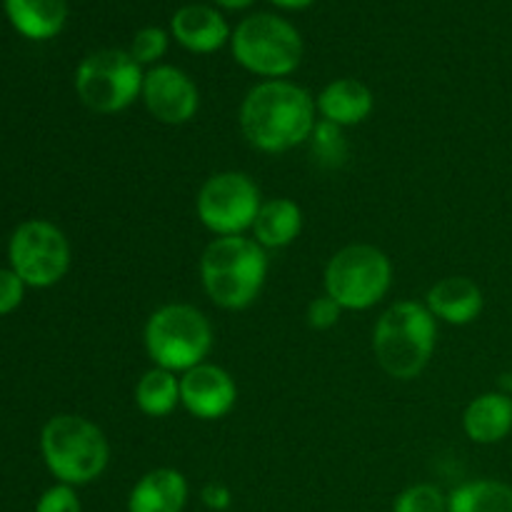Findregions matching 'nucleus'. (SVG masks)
Returning <instances> with one entry per match:
<instances>
[{
  "mask_svg": "<svg viewBox=\"0 0 512 512\" xmlns=\"http://www.w3.org/2000/svg\"><path fill=\"white\" fill-rule=\"evenodd\" d=\"M238 125L250 148L288 153L310 140L318 125V105L310 90L293 80H260L240 103Z\"/></svg>",
  "mask_w": 512,
  "mask_h": 512,
  "instance_id": "obj_1",
  "label": "nucleus"
},
{
  "mask_svg": "<svg viewBox=\"0 0 512 512\" xmlns=\"http://www.w3.org/2000/svg\"><path fill=\"white\" fill-rule=\"evenodd\" d=\"M438 343V320L418 300H398L378 318L373 355L380 370L395 380H413L428 368Z\"/></svg>",
  "mask_w": 512,
  "mask_h": 512,
  "instance_id": "obj_2",
  "label": "nucleus"
},
{
  "mask_svg": "<svg viewBox=\"0 0 512 512\" xmlns=\"http://www.w3.org/2000/svg\"><path fill=\"white\" fill-rule=\"evenodd\" d=\"M268 278V253L253 238H215L200 255L203 290L218 308L245 310L258 300Z\"/></svg>",
  "mask_w": 512,
  "mask_h": 512,
  "instance_id": "obj_3",
  "label": "nucleus"
},
{
  "mask_svg": "<svg viewBox=\"0 0 512 512\" xmlns=\"http://www.w3.org/2000/svg\"><path fill=\"white\" fill-rule=\"evenodd\" d=\"M40 455L58 483L80 488L105 473L110 463V445L93 420L60 413L40 430Z\"/></svg>",
  "mask_w": 512,
  "mask_h": 512,
  "instance_id": "obj_4",
  "label": "nucleus"
},
{
  "mask_svg": "<svg viewBox=\"0 0 512 512\" xmlns=\"http://www.w3.org/2000/svg\"><path fill=\"white\" fill-rule=\"evenodd\" d=\"M145 353L155 368L188 373L213 350V325L195 305H160L145 323Z\"/></svg>",
  "mask_w": 512,
  "mask_h": 512,
  "instance_id": "obj_5",
  "label": "nucleus"
},
{
  "mask_svg": "<svg viewBox=\"0 0 512 512\" xmlns=\"http://www.w3.org/2000/svg\"><path fill=\"white\" fill-rule=\"evenodd\" d=\"M230 53L248 73L263 80H283L303 60V38L290 20L275 13H255L233 28Z\"/></svg>",
  "mask_w": 512,
  "mask_h": 512,
  "instance_id": "obj_6",
  "label": "nucleus"
},
{
  "mask_svg": "<svg viewBox=\"0 0 512 512\" xmlns=\"http://www.w3.org/2000/svg\"><path fill=\"white\" fill-rule=\"evenodd\" d=\"M323 285L343 310H370L393 285V263L375 245H345L325 265Z\"/></svg>",
  "mask_w": 512,
  "mask_h": 512,
  "instance_id": "obj_7",
  "label": "nucleus"
},
{
  "mask_svg": "<svg viewBox=\"0 0 512 512\" xmlns=\"http://www.w3.org/2000/svg\"><path fill=\"white\" fill-rule=\"evenodd\" d=\"M145 70L128 50H93L75 70V93L80 103L98 115L123 113L140 98Z\"/></svg>",
  "mask_w": 512,
  "mask_h": 512,
  "instance_id": "obj_8",
  "label": "nucleus"
},
{
  "mask_svg": "<svg viewBox=\"0 0 512 512\" xmlns=\"http://www.w3.org/2000/svg\"><path fill=\"white\" fill-rule=\"evenodd\" d=\"M260 205H263L260 188L248 173H240V170H223V173L210 175L200 185L198 198H195L198 220L218 238L253 230Z\"/></svg>",
  "mask_w": 512,
  "mask_h": 512,
  "instance_id": "obj_9",
  "label": "nucleus"
},
{
  "mask_svg": "<svg viewBox=\"0 0 512 512\" xmlns=\"http://www.w3.org/2000/svg\"><path fill=\"white\" fill-rule=\"evenodd\" d=\"M8 260L28 288H53L70 270V243L58 225L25 220L10 235Z\"/></svg>",
  "mask_w": 512,
  "mask_h": 512,
  "instance_id": "obj_10",
  "label": "nucleus"
},
{
  "mask_svg": "<svg viewBox=\"0 0 512 512\" xmlns=\"http://www.w3.org/2000/svg\"><path fill=\"white\" fill-rule=\"evenodd\" d=\"M140 98L148 113L163 125L190 123L200 108L198 85L175 65H153L145 70Z\"/></svg>",
  "mask_w": 512,
  "mask_h": 512,
  "instance_id": "obj_11",
  "label": "nucleus"
},
{
  "mask_svg": "<svg viewBox=\"0 0 512 512\" xmlns=\"http://www.w3.org/2000/svg\"><path fill=\"white\" fill-rule=\"evenodd\" d=\"M238 403L233 375L215 363H200L180 375V405L198 420H220Z\"/></svg>",
  "mask_w": 512,
  "mask_h": 512,
  "instance_id": "obj_12",
  "label": "nucleus"
},
{
  "mask_svg": "<svg viewBox=\"0 0 512 512\" xmlns=\"http://www.w3.org/2000/svg\"><path fill=\"white\" fill-rule=\"evenodd\" d=\"M228 20L218 8L205 3H188L178 8L170 18V38L178 40L185 50L198 55H210L230 45Z\"/></svg>",
  "mask_w": 512,
  "mask_h": 512,
  "instance_id": "obj_13",
  "label": "nucleus"
},
{
  "mask_svg": "<svg viewBox=\"0 0 512 512\" xmlns=\"http://www.w3.org/2000/svg\"><path fill=\"white\" fill-rule=\"evenodd\" d=\"M425 305L435 320H443L448 325H470L483 313L485 298L473 278L448 275L428 290Z\"/></svg>",
  "mask_w": 512,
  "mask_h": 512,
  "instance_id": "obj_14",
  "label": "nucleus"
},
{
  "mask_svg": "<svg viewBox=\"0 0 512 512\" xmlns=\"http://www.w3.org/2000/svg\"><path fill=\"white\" fill-rule=\"evenodd\" d=\"M320 120L338 125V128H350L360 125L370 118L375 108L373 90L358 78H338L325 85L315 98Z\"/></svg>",
  "mask_w": 512,
  "mask_h": 512,
  "instance_id": "obj_15",
  "label": "nucleus"
},
{
  "mask_svg": "<svg viewBox=\"0 0 512 512\" xmlns=\"http://www.w3.org/2000/svg\"><path fill=\"white\" fill-rule=\"evenodd\" d=\"M190 498V485L180 470L155 468L133 485L128 512H183Z\"/></svg>",
  "mask_w": 512,
  "mask_h": 512,
  "instance_id": "obj_16",
  "label": "nucleus"
},
{
  "mask_svg": "<svg viewBox=\"0 0 512 512\" xmlns=\"http://www.w3.org/2000/svg\"><path fill=\"white\" fill-rule=\"evenodd\" d=\"M463 430L473 443L498 445L512 433V395L483 393L468 403Z\"/></svg>",
  "mask_w": 512,
  "mask_h": 512,
  "instance_id": "obj_17",
  "label": "nucleus"
},
{
  "mask_svg": "<svg viewBox=\"0 0 512 512\" xmlns=\"http://www.w3.org/2000/svg\"><path fill=\"white\" fill-rule=\"evenodd\" d=\"M10 25L28 40H53L68 23V0H3Z\"/></svg>",
  "mask_w": 512,
  "mask_h": 512,
  "instance_id": "obj_18",
  "label": "nucleus"
},
{
  "mask_svg": "<svg viewBox=\"0 0 512 512\" xmlns=\"http://www.w3.org/2000/svg\"><path fill=\"white\" fill-rule=\"evenodd\" d=\"M303 233V210L290 198L263 200L253 223V240L265 250L288 248Z\"/></svg>",
  "mask_w": 512,
  "mask_h": 512,
  "instance_id": "obj_19",
  "label": "nucleus"
},
{
  "mask_svg": "<svg viewBox=\"0 0 512 512\" xmlns=\"http://www.w3.org/2000/svg\"><path fill=\"white\" fill-rule=\"evenodd\" d=\"M180 403V378L163 368L145 370L143 378L135 383V405L148 418H165Z\"/></svg>",
  "mask_w": 512,
  "mask_h": 512,
  "instance_id": "obj_20",
  "label": "nucleus"
},
{
  "mask_svg": "<svg viewBox=\"0 0 512 512\" xmlns=\"http://www.w3.org/2000/svg\"><path fill=\"white\" fill-rule=\"evenodd\" d=\"M448 512H512V485L503 480H470L448 495Z\"/></svg>",
  "mask_w": 512,
  "mask_h": 512,
  "instance_id": "obj_21",
  "label": "nucleus"
},
{
  "mask_svg": "<svg viewBox=\"0 0 512 512\" xmlns=\"http://www.w3.org/2000/svg\"><path fill=\"white\" fill-rule=\"evenodd\" d=\"M310 148L323 168H338L348 158V140H345L343 128L328 123V120H318L313 135H310Z\"/></svg>",
  "mask_w": 512,
  "mask_h": 512,
  "instance_id": "obj_22",
  "label": "nucleus"
},
{
  "mask_svg": "<svg viewBox=\"0 0 512 512\" xmlns=\"http://www.w3.org/2000/svg\"><path fill=\"white\" fill-rule=\"evenodd\" d=\"M393 512H448V495L438 485H410L395 498Z\"/></svg>",
  "mask_w": 512,
  "mask_h": 512,
  "instance_id": "obj_23",
  "label": "nucleus"
},
{
  "mask_svg": "<svg viewBox=\"0 0 512 512\" xmlns=\"http://www.w3.org/2000/svg\"><path fill=\"white\" fill-rule=\"evenodd\" d=\"M168 43H170V33L168 30L158 28V25H145L140 28L138 33L133 35L130 40V48L128 53L133 55V60L138 65H160V58L168 53Z\"/></svg>",
  "mask_w": 512,
  "mask_h": 512,
  "instance_id": "obj_24",
  "label": "nucleus"
},
{
  "mask_svg": "<svg viewBox=\"0 0 512 512\" xmlns=\"http://www.w3.org/2000/svg\"><path fill=\"white\" fill-rule=\"evenodd\" d=\"M35 512H83V505L73 485L58 483L40 495Z\"/></svg>",
  "mask_w": 512,
  "mask_h": 512,
  "instance_id": "obj_25",
  "label": "nucleus"
},
{
  "mask_svg": "<svg viewBox=\"0 0 512 512\" xmlns=\"http://www.w3.org/2000/svg\"><path fill=\"white\" fill-rule=\"evenodd\" d=\"M340 315H343V308L330 295L323 293L320 298L310 300L305 318H308V325L313 330H330L338 325Z\"/></svg>",
  "mask_w": 512,
  "mask_h": 512,
  "instance_id": "obj_26",
  "label": "nucleus"
},
{
  "mask_svg": "<svg viewBox=\"0 0 512 512\" xmlns=\"http://www.w3.org/2000/svg\"><path fill=\"white\" fill-rule=\"evenodd\" d=\"M28 285L10 268H0V315H8L23 303Z\"/></svg>",
  "mask_w": 512,
  "mask_h": 512,
  "instance_id": "obj_27",
  "label": "nucleus"
},
{
  "mask_svg": "<svg viewBox=\"0 0 512 512\" xmlns=\"http://www.w3.org/2000/svg\"><path fill=\"white\" fill-rule=\"evenodd\" d=\"M200 503L213 512H225L233 505V493L225 483H218V480H210V483L203 485L200 490Z\"/></svg>",
  "mask_w": 512,
  "mask_h": 512,
  "instance_id": "obj_28",
  "label": "nucleus"
},
{
  "mask_svg": "<svg viewBox=\"0 0 512 512\" xmlns=\"http://www.w3.org/2000/svg\"><path fill=\"white\" fill-rule=\"evenodd\" d=\"M268 3L278 5L283 10H305L315 3V0H268Z\"/></svg>",
  "mask_w": 512,
  "mask_h": 512,
  "instance_id": "obj_29",
  "label": "nucleus"
},
{
  "mask_svg": "<svg viewBox=\"0 0 512 512\" xmlns=\"http://www.w3.org/2000/svg\"><path fill=\"white\" fill-rule=\"evenodd\" d=\"M213 3L223 10H245V8H250L255 0H213Z\"/></svg>",
  "mask_w": 512,
  "mask_h": 512,
  "instance_id": "obj_30",
  "label": "nucleus"
},
{
  "mask_svg": "<svg viewBox=\"0 0 512 512\" xmlns=\"http://www.w3.org/2000/svg\"><path fill=\"white\" fill-rule=\"evenodd\" d=\"M510 388H512V380H510Z\"/></svg>",
  "mask_w": 512,
  "mask_h": 512,
  "instance_id": "obj_31",
  "label": "nucleus"
}]
</instances>
